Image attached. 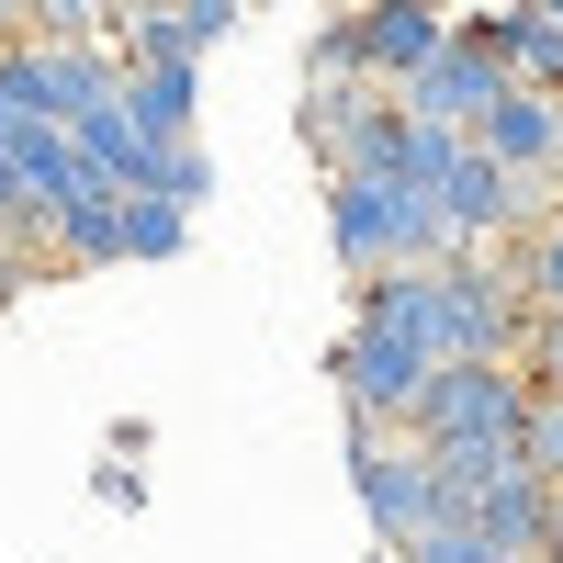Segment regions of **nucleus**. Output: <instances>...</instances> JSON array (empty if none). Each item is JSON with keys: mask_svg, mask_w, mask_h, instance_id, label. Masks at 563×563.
<instances>
[{"mask_svg": "<svg viewBox=\"0 0 563 563\" xmlns=\"http://www.w3.org/2000/svg\"><path fill=\"white\" fill-rule=\"evenodd\" d=\"M327 249H339L350 282L372 271H440L462 238L440 192H406V180H372V169H327Z\"/></svg>", "mask_w": 563, "mask_h": 563, "instance_id": "1", "label": "nucleus"}, {"mask_svg": "<svg viewBox=\"0 0 563 563\" xmlns=\"http://www.w3.org/2000/svg\"><path fill=\"white\" fill-rule=\"evenodd\" d=\"M519 429H530L519 361H440L406 406V440H429V451H519Z\"/></svg>", "mask_w": 563, "mask_h": 563, "instance_id": "2", "label": "nucleus"}, {"mask_svg": "<svg viewBox=\"0 0 563 563\" xmlns=\"http://www.w3.org/2000/svg\"><path fill=\"white\" fill-rule=\"evenodd\" d=\"M429 282H440V361H519L541 305L519 294V271H507L496 249H451Z\"/></svg>", "mask_w": 563, "mask_h": 563, "instance_id": "3", "label": "nucleus"}, {"mask_svg": "<svg viewBox=\"0 0 563 563\" xmlns=\"http://www.w3.org/2000/svg\"><path fill=\"white\" fill-rule=\"evenodd\" d=\"M350 485H361V519H372L384 552H406L429 519H451L440 462H429V440H406V429H361V417H350Z\"/></svg>", "mask_w": 563, "mask_h": 563, "instance_id": "4", "label": "nucleus"}, {"mask_svg": "<svg viewBox=\"0 0 563 563\" xmlns=\"http://www.w3.org/2000/svg\"><path fill=\"white\" fill-rule=\"evenodd\" d=\"M327 372H339V406L361 417V429H406V406H417V384H429V350L417 339H395V327H372V316H350V339L327 350Z\"/></svg>", "mask_w": 563, "mask_h": 563, "instance_id": "5", "label": "nucleus"}, {"mask_svg": "<svg viewBox=\"0 0 563 563\" xmlns=\"http://www.w3.org/2000/svg\"><path fill=\"white\" fill-rule=\"evenodd\" d=\"M507 90H519V79H507V57H496L474 23H451V45H440V57L417 68L406 90H395V102H406V113H429V124H451V135H474V124L507 102Z\"/></svg>", "mask_w": 563, "mask_h": 563, "instance_id": "6", "label": "nucleus"}, {"mask_svg": "<svg viewBox=\"0 0 563 563\" xmlns=\"http://www.w3.org/2000/svg\"><path fill=\"white\" fill-rule=\"evenodd\" d=\"M238 23H249V0H147V12L113 23V57L124 68H203Z\"/></svg>", "mask_w": 563, "mask_h": 563, "instance_id": "7", "label": "nucleus"}, {"mask_svg": "<svg viewBox=\"0 0 563 563\" xmlns=\"http://www.w3.org/2000/svg\"><path fill=\"white\" fill-rule=\"evenodd\" d=\"M552 507H563V496L530 474V462H496V474L474 485V507H462V519H474V530H485L507 563H541V541H552Z\"/></svg>", "mask_w": 563, "mask_h": 563, "instance_id": "8", "label": "nucleus"}, {"mask_svg": "<svg viewBox=\"0 0 563 563\" xmlns=\"http://www.w3.org/2000/svg\"><path fill=\"white\" fill-rule=\"evenodd\" d=\"M440 45H451V12H429V0H361V79L406 90Z\"/></svg>", "mask_w": 563, "mask_h": 563, "instance_id": "9", "label": "nucleus"}, {"mask_svg": "<svg viewBox=\"0 0 563 563\" xmlns=\"http://www.w3.org/2000/svg\"><path fill=\"white\" fill-rule=\"evenodd\" d=\"M45 249H57L68 271H124V192L102 169H79L68 192H57V214H45Z\"/></svg>", "mask_w": 563, "mask_h": 563, "instance_id": "10", "label": "nucleus"}, {"mask_svg": "<svg viewBox=\"0 0 563 563\" xmlns=\"http://www.w3.org/2000/svg\"><path fill=\"white\" fill-rule=\"evenodd\" d=\"M68 147H79V169H102L113 192H147V180H158V158H169L158 135L124 113V90H113V102H90V113L68 124Z\"/></svg>", "mask_w": 563, "mask_h": 563, "instance_id": "11", "label": "nucleus"}, {"mask_svg": "<svg viewBox=\"0 0 563 563\" xmlns=\"http://www.w3.org/2000/svg\"><path fill=\"white\" fill-rule=\"evenodd\" d=\"M474 147L507 158L519 180H552V158H563V102H552V90H507V102L474 124Z\"/></svg>", "mask_w": 563, "mask_h": 563, "instance_id": "12", "label": "nucleus"}, {"mask_svg": "<svg viewBox=\"0 0 563 563\" xmlns=\"http://www.w3.org/2000/svg\"><path fill=\"white\" fill-rule=\"evenodd\" d=\"M474 34H485L496 57H507V79H519V90H552V102H563V23L541 12V0H507V12H474Z\"/></svg>", "mask_w": 563, "mask_h": 563, "instance_id": "13", "label": "nucleus"}, {"mask_svg": "<svg viewBox=\"0 0 563 563\" xmlns=\"http://www.w3.org/2000/svg\"><path fill=\"white\" fill-rule=\"evenodd\" d=\"M124 113L180 147V135H203V68H124Z\"/></svg>", "mask_w": 563, "mask_h": 563, "instance_id": "14", "label": "nucleus"}, {"mask_svg": "<svg viewBox=\"0 0 563 563\" xmlns=\"http://www.w3.org/2000/svg\"><path fill=\"white\" fill-rule=\"evenodd\" d=\"M113 90H124V57H113L102 34H90V45H45V102H57V124H79L90 102H113Z\"/></svg>", "mask_w": 563, "mask_h": 563, "instance_id": "15", "label": "nucleus"}, {"mask_svg": "<svg viewBox=\"0 0 563 563\" xmlns=\"http://www.w3.org/2000/svg\"><path fill=\"white\" fill-rule=\"evenodd\" d=\"M0 147H12V169H23L34 214H57V192L79 180V147H68V124H23V135H0Z\"/></svg>", "mask_w": 563, "mask_h": 563, "instance_id": "16", "label": "nucleus"}, {"mask_svg": "<svg viewBox=\"0 0 563 563\" xmlns=\"http://www.w3.org/2000/svg\"><path fill=\"white\" fill-rule=\"evenodd\" d=\"M496 260H507V271H519V294H530L541 316H563V203H552V214L530 225V238H507Z\"/></svg>", "mask_w": 563, "mask_h": 563, "instance_id": "17", "label": "nucleus"}, {"mask_svg": "<svg viewBox=\"0 0 563 563\" xmlns=\"http://www.w3.org/2000/svg\"><path fill=\"white\" fill-rule=\"evenodd\" d=\"M23 124H57V102H45V45L34 34L0 45V135H23Z\"/></svg>", "mask_w": 563, "mask_h": 563, "instance_id": "18", "label": "nucleus"}, {"mask_svg": "<svg viewBox=\"0 0 563 563\" xmlns=\"http://www.w3.org/2000/svg\"><path fill=\"white\" fill-rule=\"evenodd\" d=\"M180 249H192V214L158 192H124V260H180Z\"/></svg>", "mask_w": 563, "mask_h": 563, "instance_id": "19", "label": "nucleus"}, {"mask_svg": "<svg viewBox=\"0 0 563 563\" xmlns=\"http://www.w3.org/2000/svg\"><path fill=\"white\" fill-rule=\"evenodd\" d=\"M147 192H158V203H180V214H203V203H214V158H203V135H180V147L158 158Z\"/></svg>", "mask_w": 563, "mask_h": 563, "instance_id": "20", "label": "nucleus"}, {"mask_svg": "<svg viewBox=\"0 0 563 563\" xmlns=\"http://www.w3.org/2000/svg\"><path fill=\"white\" fill-rule=\"evenodd\" d=\"M395 563H507V552H496V541H485L474 519H429V530H417V541H406Z\"/></svg>", "mask_w": 563, "mask_h": 563, "instance_id": "21", "label": "nucleus"}, {"mask_svg": "<svg viewBox=\"0 0 563 563\" xmlns=\"http://www.w3.org/2000/svg\"><path fill=\"white\" fill-rule=\"evenodd\" d=\"M519 462H530L541 485H563V395H541V384H530V429H519Z\"/></svg>", "mask_w": 563, "mask_h": 563, "instance_id": "22", "label": "nucleus"}, {"mask_svg": "<svg viewBox=\"0 0 563 563\" xmlns=\"http://www.w3.org/2000/svg\"><path fill=\"white\" fill-rule=\"evenodd\" d=\"M34 34L45 45H90V34H113V0H34Z\"/></svg>", "mask_w": 563, "mask_h": 563, "instance_id": "23", "label": "nucleus"}, {"mask_svg": "<svg viewBox=\"0 0 563 563\" xmlns=\"http://www.w3.org/2000/svg\"><path fill=\"white\" fill-rule=\"evenodd\" d=\"M305 79H361V12H339V23L305 45Z\"/></svg>", "mask_w": 563, "mask_h": 563, "instance_id": "24", "label": "nucleus"}, {"mask_svg": "<svg viewBox=\"0 0 563 563\" xmlns=\"http://www.w3.org/2000/svg\"><path fill=\"white\" fill-rule=\"evenodd\" d=\"M519 372L541 395H563V316H530V339H519Z\"/></svg>", "mask_w": 563, "mask_h": 563, "instance_id": "25", "label": "nucleus"}, {"mask_svg": "<svg viewBox=\"0 0 563 563\" xmlns=\"http://www.w3.org/2000/svg\"><path fill=\"white\" fill-rule=\"evenodd\" d=\"M0 238H23V249H45V214H34V192H23V169H12V147H0Z\"/></svg>", "mask_w": 563, "mask_h": 563, "instance_id": "26", "label": "nucleus"}, {"mask_svg": "<svg viewBox=\"0 0 563 563\" xmlns=\"http://www.w3.org/2000/svg\"><path fill=\"white\" fill-rule=\"evenodd\" d=\"M90 496H102L113 519H135V507H147V485H135V462H102V474H90Z\"/></svg>", "mask_w": 563, "mask_h": 563, "instance_id": "27", "label": "nucleus"}, {"mask_svg": "<svg viewBox=\"0 0 563 563\" xmlns=\"http://www.w3.org/2000/svg\"><path fill=\"white\" fill-rule=\"evenodd\" d=\"M34 260H45V249H23V238H0V305H12L23 282H34Z\"/></svg>", "mask_w": 563, "mask_h": 563, "instance_id": "28", "label": "nucleus"}, {"mask_svg": "<svg viewBox=\"0 0 563 563\" xmlns=\"http://www.w3.org/2000/svg\"><path fill=\"white\" fill-rule=\"evenodd\" d=\"M12 34H34V0H0V45H12Z\"/></svg>", "mask_w": 563, "mask_h": 563, "instance_id": "29", "label": "nucleus"}, {"mask_svg": "<svg viewBox=\"0 0 563 563\" xmlns=\"http://www.w3.org/2000/svg\"><path fill=\"white\" fill-rule=\"evenodd\" d=\"M541 12H552V23H563V0H541Z\"/></svg>", "mask_w": 563, "mask_h": 563, "instance_id": "30", "label": "nucleus"}, {"mask_svg": "<svg viewBox=\"0 0 563 563\" xmlns=\"http://www.w3.org/2000/svg\"><path fill=\"white\" fill-rule=\"evenodd\" d=\"M552 192H563V158H552Z\"/></svg>", "mask_w": 563, "mask_h": 563, "instance_id": "31", "label": "nucleus"}, {"mask_svg": "<svg viewBox=\"0 0 563 563\" xmlns=\"http://www.w3.org/2000/svg\"><path fill=\"white\" fill-rule=\"evenodd\" d=\"M429 12H451V0H429Z\"/></svg>", "mask_w": 563, "mask_h": 563, "instance_id": "32", "label": "nucleus"}, {"mask_svg": "<svg viewBox=\"0 0 563 563\" xmlns=\"http://www.w3.org/2000/svg\"><path fill=\"white\" fill-rule=\"evenodd\" d=\"M552 563H563V552H552Z\"/></svg>", "mask_w": 563, "mask_h": 563, "instance_id": "33", "label": "nucleus"}]
</instances>
